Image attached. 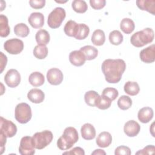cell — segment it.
I'll return each mask as SVG.
<instances>
[{
    "label": "cell",
    "mask_w": 155,
    "mask_h": 155,
    "mask_svg": "<svg viewBox=\"0 0 155 155\" xmlns=\"http://www.w3.org/2000/svg\"><path fill=\"white\" fill-rule=\"evenodd\" d=\"M71 6L73 10L78 13H84L87 10L88 8L86 2L83 0L73 1L72 2Z\"/></svg>",
    "instance_id": "cell-31"
},
{
    "label": "cell",
    "mask_w": 155,
    "mask_h": 155,
    "mask_svg": "<svg viewBox=\"0 0 155 155\" xmlns=\"http://www.w3.org/2000/svg\"><path fill=\"white\" fill-rule=\"evenodd\" d=\"M1 54V73H2L4 68L5 67L6 65H7V56L4 54V53L2 52L0 53Z\"/></svg>",
    "instance_id": "cell-43"
},
{
    "label": "cell",
    "mask_w": 155,
    "mask_h": 155,
    "mask_svg": "<svg viewBox=\"0 0 155 155\" xmlns=\"http://www.w3.org/2000/svg\"><path fill=\"white\" fill-rule=\"evenodd\" d=\"M154 153V146L153 145H147L143 149L138 151L136 154H152Z\"/></svg>",
    "instance_id": "cell-41"
},
{
    "label": "cell",
    "mask_w": 155,
    "mask_h": 155,
    "mask_svg": "<svg viewBox=\"0 0 155 155\" xmlns=\"http://www.w3.org/2000/svg\"><path fill=\"white\" fill-rule=\"evenodd\" d=\"M10 29L8 26V21L6 16L0 15V36L2 38L7 37L10 34Z\"/></svg>",
    "instance_id": "cell-27"
},
{
    "label": "cell",
    "mask_w": 155,
    "mask_h": 155,
    "mask_svg": "<svg viewBox=\"0 0 155 155\" xmlns=\"http://www.w3.org/2000/svg\"><path fill=\"white\" fill-rule=\"evenodd\" d=\"M35 39L38 45L45 46L48 44L50 37L48 32L47 30L40 29L37 31L35 36Z\"/></svg>",
    "instance_id": "cell-23"
},
{
    "label": "cell",
    "mask_w": 155,
    "mask_h": 155,
    "mask_svg": "<svg viewBox=\"0 0 155 155\" xmlns=\"http://www.w3.org/2000/svg\"><path fill=\"white\" fill-rule=\"evenodd\" d=\"M153 109L149 107H145L139 111L137 117L139 121L145 124L149 122L153 119Z\"/></svg>",
    "instance_id": "cell-20"
},
{
    "label": "cell",
    "mask_w": 155,
    "mask_h": 155,
    "mask_svg": "<svg viewBox=\"0 0 155 155\" xmlns=\"http://www.w3.org/2000/svg\"><path fill=\"white\" fill-rule=\"evenodd\" d=\"M31 110L28 104L25 102L18 104L15 108V117L16 120L21 124H26L31 118Z\"/></svg>",
    "instance_id": "cell-5"
},
{
    "label": "cell",
    "mask_w": 155,
    "mask_h": 155,
    "mask_svg": "<svg viewBox=\"0 0 155 155\" xmlns=\"http://www.w3.org/2000/svg\"><path fill=\"white\" fill-rule=\"evenodd\" d=\"M136 4L140 10L155 15V0H137Z\"/></svg>",
    "instance_id": "cell-19"
},
{
    "label": "cell",
    "mask_w": 155,
    "mask_h": 155,
    "mask_svg": "<svg viewBox=\"0 0 155 155\" xmlns=\"http://www.w3.org/2000/svg\"><path fill=\"white\" fill-rule=\"evenodd\" d=\"M111 101L104 96H99L96 102V107L101 110H106L108 108L111 104Z\"/></svg>",
    "instance_id": "cell-35"
},
{
    "label": "cell",
    "mask_w": 155,
    "mask_h": 155,
    "mask_svg": "<svg viewBox=\"0 0 155 155\" xmlns=\"http://www.w3.org/2000/svg\"><path fill=\"white\" fill-rule=\"evenodd\" d=\"M70 63L76 67H80L84 64L86 58L81 50H74L69 54Z\"/></svg>",
    "instance_id": "cell-14"
},
{
    "label": "cell",
    "mask_w": 155,
    "mask_h": 155,
    "mask_svg": "<svg viewBox=\"0 0 155 155\" xmlns=\"http://www.w3.org/2000/svg\"><path fill=\"white\" fill-rule=\"evenodd\" d=\"M102 95L108 97L111 101H113L115 100L116 99V97L118 96L119 92H118L117 90H116L114 88L107 87L103 90Z\"/></svg>",
    "instance_id": "cell-37"
},
{
    "label": "cell",
    "mask_w": 155,
    "mask_h": 155,
    "mask_svg": "<svg viewBox=\"0 0 155 155\" xmlns=\"http://www.w3.org/2000/svg\"><path fill=\"white\" fill-rule=\"evenodd\" d=\"M14 32L16 36L25 38L30 33V30L25 24L19 23L15 26Z\"/></svg>",
    "instance_id": "cell-30"
},
{
    "label": "cell",
    "mask_w": 155,
    "mask_h": 155,
    "mask_svg": "<svg viewBox=\"0 0 155 155\" xmlns=\"http://www.w3.org/2000/svg\"><path fill=\"white\" fill-rule=\"evenodd\" d=\"M120 28L125 34H130L134 31L135 24L132 19L130 18H124L120 22Z\"/></svg>",
    "instance_id": "cell-26"
},
{
    "label": "cell",
    "mask_w": 155,
    "mask_h": 155,
    "mask_svg": "<svg viewBox=\"0 0 155 155\" xmlns=\"http://www.w3.org/2000/svg\"><path fill=\"white\" fill-rule=\"evenodd\" d=\"M4 48L6 51L11 54H18L23 50L24 42L19 39H10L4 42Z\"/></svg>",
    "instance_id": "cell-7"
},
{
    "label": "cell",
    "mask_w": 155,
    "mask_h": 155,
    "mask_svg": "<svg viewBox=\"0 0 155 155\" xmlns=\"http://www.w3.org/2000/svg\"><path fill=\"white\" fill-rule=\"evenodd\" d=\"M17 133L16 125L11 120L1 117L0 120V134L7 137H12Z\"/></svg>",
    "instance_id": "cell-8"
},
{
    "label": "cell",
    "mask_w": 155,
    "mask_h": 155,
    "mask_svg": "<svg viewBox=\"0 0 155 155\" xmlns=\"http://www.w3.org/2000/svg\"><path fill=\"white\" fill-rule=\"evenodd\" d=\"M90 4L93 8L99 10L105 7L106 1L105 0H90Z\"/></svg>",
    "instance_id": "cell-39"
},
{
    "label": "cell",
    "mask_w": 155,
    "mask_h": 155,
    "mask_svg": "<svg viewBox=\"0 0 155 155\" xmlns=\"http://www.w3.org/2000/svg\"><path fill=\"white\" fill-rule=\"evenodd\" d=\"M99 97V94L96 91L90 90L85 93L84 95V100L88 105L91 107H96Z\"/></svg>",
    "instance_id": "cell-29"
},
{
    "label": "cell",
    "mask_w": 155,
    "mask_h": 155,
    "mask_svg": "<svg viewBox=\"0 0 155 155\" xmlns=\"http://www.w3.org/2000/svg\"><path fill=\"white\" fill-rule=\"evenodd\" d=\"M4 81L9 87H16L21 82V75L16 70L10 69L4 76Z\"/></svg>",
    "instance_id": "cell-10"
},
{
    "label": "cell",
    "mask_w": 155,
    "mask_h": 155,
    "mask_svg": "<svg viewBox=\"0 0 155 155\" xmlns=\"http://www.w3.org/2000/svg\"><path fill=\"white\" fill-rule=\"evenodd\" d=\"M154 37V31L151 28H145L134 33L130 38L131 44L136 47H142L153 42Z\"/></svg>",
    "instance_id": "cell-3"
},
{
    "label": "cell",
    "mask_w": 155,
    "mask_h": 155,
    "mask_svg": "<svg viewBox=\"0 0 155 155\" xmlns=\"http://www.w3.org/2000/svg\"><path fill=\"white\" fill-rule=\"evenodd\" d=\"M96 142L97 145L99 147H108L112 142V137L111 134L107 131L101 132L98 135Z\"/></svg>",
    "instance_id": "cell-18"
},
{
    "label": "cell",
    "mask_w": 155,
    "mask_h": 155,
    "mask_svg": "<svg viewBox=\"0 0 155 155\" xmlns=\"http://www.w3.org/2000/svg\"><path fill=\"white\" fill-rule=\"evenodd\" d=\"M64 76L62 72L57 68H52L47 73V79L48 82L53 85H58L61 84Z\"/></svg>",
    "instance_id": "cell-11"
},
{
    "label": "cell",
    "mask_w": 155,
    "mask_h": 155,
    "mask_svg": "<svg viewBox=\"0 0 155 155\" xmlns=\"http://www.w3.org/2000/svg\"><path fill=\"white\" fill-rule=\"evenodd\" d=\"M28 81L33 87L41 86L45 82L44 76L41 73L38 71L33 72L29 76Z\"/></svg>",
    "instance_id": "cell-22"
},
{
    "label": "cell",
    "mask_w": 155,
    "mask_h": 155,
    "mask_svg": "<svg viewBox=\"0 0 155 155\" xmlns=\"http://www.w3.org/2000/svg\"><path fill=\"white\" fill-rule=\"evenodd\" d=\"M65 16L66 13L64 8L62 7L55 8L48 16V25L53 29L59 27Z\"/></svg>",
    "instance_id": "cell-6"
},
{
    "label": "cell",
    "mask_w": 155,
    "mask_h": 155,
    "mask_svg": "<svg viewBox=\"0 0 155 155\" xmlns=\"http://www.w3.org/2000/svg\"><path fill=\"white\" fill-rule=\"evenodd\" d=\"M64 30L66 35L75 38L79 31V24L76 23L74 21L70 20L66 22Z\"/></svg>",
    "instance_id": "cell-21"
},
{
    "label": "cell",
    "mask_w": 155,
    "mask_h": 155,
    "mask_svg": "<svg viewBox=\"0 0 155 155\" xmlns=\"http://www.w3.org/2000/svg\"><path fill=\"white\" fill-rule=\"evenodd\" d=\"M19 153L22 155H33L35 153L32 137L27 136L21 139Z\"/></svg>",
    "instance_id": "cell-9"
},
{
    "label": "cell",
    "mask_w": 155,
    "mask_h": 155,
    "mask_svg": "<svg viewBox=\"0 0 155 155\" xmlns=\"http://www.w3.org/2000/svg\"><path fill=\"white\" fill-rule=\"evenodd\" d=\"M30 6L35 9H40L43 8L45 4V0H30L29 1Z\"/></svg>",
    "instance_id": "cell-40"
},
{
    "label": "cell",
    "mask_w": 155,
    "mask_h": 155,
    "mask_svg": "<svg viewBox=\"0 0 155 155\" xmlns=\"http://www.w3.org/2000/svg\"><path fill=\"white\" fill-rule=\"evenodd\" d=\"M117 105L119 108L122 110H128L132 105V100L129 96L122 95L117 101Z\"/></svg>",
    "instance_id": "cell-34"
},
{
    "label": "cell",
    "mask_w": 155,
    "mask_h": 155,
    "mask_svg": "<svg viewBox=\"0 0 155 155\" xmlns=\"http://www.w3.org/2000/svg\"><path fill=\"white\" fill-rule=\"evenodd\" d=\"M53 138V133L49 130H44L41 132L36 133L32 137L35 148L38 150L44 148L51 142Z\"/></svg>",
    "instance_id": "cell-4"
},
{
    "label": "cell",
    "mask_w": 155,
    "mask_h": 155,
    "mask_svg": "<svg viewBox=\"0 0 155 155\" xmlns=\"http://www.w3.org/2000/svg\"><path fill=\"white\" fill-rule=\"evenodd\" d=\"M124 37L119 30H113L109 35V41L110 43L114 45H118L123 42Z\"/></svg>",
    "instance_id": "cell-32"
},
{
    "label": "cell",
    "mask_w": 155,
    "mask_h": 155,
    "mask_svg": "<svg viewBox=\"0 0 155 155\" xmlns=\"http://www.w3.org/2000/svg\"><path fill=\"white\" fill-rule=\"evenodd\" d=\"M27 97L31 102L39 104L44 100L45 94L41 90L38 88H33L28 92Z\"/></svg>",
    "instance_id": "cell-16"
},
{
    "label": "cell",
    "mask_w": 155,
    "mask_h": 155,
    "mask_svg": "<svg viewBox=\"0 0 155 155\" xmlns=\"http://www.w3.org/2000/svg\"><path fill=\"white\" fill-rule=\"evenodd\" d=\"M33 55L39 59H43L47 56L48 48L46 46L38 45L35 47L33 51Z\"/></svg>",
    "instance_id": "cell-33"
},
{
    "label": "cell",
    "mask_w": 155,
    "mask_h": 155,
    "mask_svg": "<svg viewBox=\"0 0 155 155\" xmlns=\"http://www.w3.org/2000/svg\"><path fill=\"white\" fill-rule=\"evenodd\" d=\"M78 139L79 135L76 129L68 127L64 130L63 134L58 139L57 146L61 150H67L71 148Z\"/></svg>",
    "instance_id": "cell-2"
},
{
    "label": "cell",
    "mask_w": 155,
    "mask_h": 155,
    "mask_svg": "<svg viewBox=\"0 0 155 155\" xmlns=\"http://www.w3.org/2000/svg\"><path fill=\"white\" fill-rule=\"evenodd\" d=\"M140 130V126L138 122L134 120H130L127 122L124 127L125 134L129 137H134L137 136Z\"/></svg>",
    "instance_id": "cell-13"
},
{
    "label": "cell",
    "mask_w": 155,
    "mask_h": 155,
    "mask_svg": "<svg viewBox=\"0 0 155 155\" xmlns=\"http://www.w3.org/2000/svg\"><path fill=\"white\" fill-rule=\"evenodd\" d=\"M84 54L86 60H92L95 59L98 54V50L94 47L91 45H85L80 48V50Z\"/></svg>",
    "instance_id": "cell-24"
},
{
    "label": "cell",
    "mask_w": 155,
    "mask_h": 155,
    "mask_svg": "<svg viewBox=\"0 0 155 155\" xmlns=\"http://www.w3.org/2000/svg\"><path fill=\"white\" fill-rule=\"evenodd\" d=\"M28 22L34 28H41L44 24V16L40 12H33L28 17Z\"/></svg>",
    "instance_id": "cell-15"
},
{
    "label": "cell",
    "mask_w": 155,
    "mask_h": 155,
    "mask_svg": "<svg viewBox=\"0 0 155 155\" xmlns=\"http://www.w3.org/2000/svg\"><path fill=\"white\" fill-rule=\"evenodd\" d=\"M81 133L83 139L85 140L93 139L96 136V130L91 124H85L81 128Z\"/></svg>",
    "instance_id": "cell-17"
},
{
    "label": "cell",
    "mask_w": 155,
    "mask_h": 155,
    "mask_svg": "<svg viewBox=\"0 0 155 155\" xmlns=\"http://www.w3.org/2000/svg\"><path fill=\"white\" fill-rule=\"evenodd\" d=\"M89 33L90 28L88 25L85 24H79V31L75 38L78 40L84 39L88 36Z\"/></svg>",
    "instance_id": "cell-36"
},
{
    "label": "cell",
    "mask_w": 155,
    "mask_h": 155,
    "mask_svg": "<svg viewBox=\"0 0 155 155\" xmlns=\"http://www.w3.org/2000/svg\"><path fill=\"white\" fill-rule=\"evenodd\" d=\"M92 154H106V153L103 150H101V149H97L95 150L93 153H91V155Z\"/></svg>",
    "instance_id": "cell-44"
},
{
    "label": "cell",
    "mask_w": 155,
    "mask_h": 155,
    "mask_svg": "<svg viewBox=\"0 0 155 155\" xmlns=\"http://www.w3.org/2000/svg\"><path fill=\"white\" fill-rule=\"evenodd\" d=\"M101 68L106 81L116 84L121 80L126 68V64L123 59H107L102 62Z\"/></svg>",
    "instance_id": "cell-1"
},
{
    "label": "cell",
    "mask_w": 155,
    "mask_h": 155,
    "mask_svg": "<svg viewBox=\"0 0 155 155\" xmlns=\"http://www.w3.org/2000/svg\"><path fill=\"white\" fill-rule=\"evenodd\" d=\"M140 60L145 63H152L155 61V45L152 44L142 50L139 54Z\"/></svg>",
    "instance_id": "cell-12"
},
{
    "label": "cell",
    "mask_w": 155,
    "mask_h": 155,
    "mask_svg": "<svg viewBox=\"0 0 155 155\" xmlns=\"http://www.w3.org/2000/svg\"><path fill=\"white\" fill-rule=\"evenodd\" d=\"M92 43L97 46L102 45L105 41V35L103 30L97 29L93 31L91 36Z\"/></svg>",
    "instance_id": "cell-25"
},
{
    "label": "cell",
    "mask_w": 155,
    "mask_h": 155,
    "mask_svg": "<svg viewBox=\"0 0 155 155\" xmlns=\"http://www.w3.org/2000/svg\"><path fill=\"white\" fill-rule=\"evenodd\" d=\"M114 154L115 155H130L131 154V151L129 147L122 145L116 148Z\"/></svg>",
    "instance_id": "cell-38"
},
{
    "label": "cell",
    "mask_w": 155,
    "mask_h": 155,
    "mask_svg": "<svg viewBox=\"0 0 155 155\" xmlns=\"http://www.w3.org/2000/svg\"><path fill=\"white\" fill-rule=\"evenodd\" d=\"M64 154H75V155H84L85 151L81 147H74L69 151H66L63 153Z\"/></svg>",
    "instance_id": "cell-42"
},
{
    "label": "cell",
    "mask_w": 155,
    "mask_h": 155,
    "mask_svg": "<svg viewBox=\"0 0 155 155\" xmlns=\"http://www.w3.org/2000/svg\"><path fill=\"white\" fill-rule=\"evenodd\" d=\"M124 89L127 94L131 96L137 95L140 91V88L138 84L136 82L133 81L127 82L124 85Z\"/></svg>",
    "instance_id": "cell-28"
}]
</instances>
